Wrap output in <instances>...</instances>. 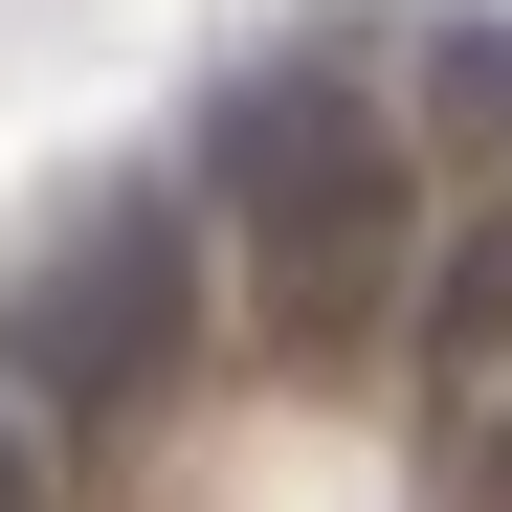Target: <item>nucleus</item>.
<instances>
[{
	"label": "nucleus",
	"mask_w": 512,
	"mask_h": 512,
	"mask_svg": "<svg viewBox=\"0 0 512 512\" xmlns=\"http://www.w3.org/2000/svg\"><path fill=\"white\" fill-rule=\"evenodd\" d=\"M423 201H446V156L401 134V90H379L334 23H312V45H245L223 90H201V223H223L268 357H357V334H401Z\"/></svg>",
	"instance_id": "1"
},
{
	"label": "nucleus",
	"mask_w": 512,
	"mask_h": 512,
	"mask_svg": "<svg viewBox=\"0 0 512 512\" xmlns=\"http://www.w3.org/2000/svg\"><path fill=\"white\" fill-rule=\"evenodd\" d=\"M201 357V179H90L0 268V401L23 423H134Z\"/></svg>",
	"instance_id": "2"
},
{
	"label": "nucleus",
	"mask_w": 512,
	"mask_h": 512,
	"mask_svg": "<svg viewBox=\"0 0 512 512\" xmlns=\"http://www.w3.org/2000/svg\"><path fill=\"white\" fill-rule=\"evenodd\" d=\"M401 357H423V401H490V379H512V179H490L468 223H423V290H401Z\"/></svg>",
	"instance_id": "3"
},
{
	"label": "nucleus",
	"mask_w": 512,
	"mask_h": 512,
	"mask_svg": "<svg viewBox=\"0 0 512 512\" xmlns=\"http://www.w3.org/2000/svg\"><path fill=\"white\" fill-rule=\"evenodd\" d=\"M379 90H401V134H423V156H512V23H423Z\"/></svg>",
	"instance_id": "4"
},
{
	"label": "nucleus",
	"mask_w": 512,
	"mask_h": 512,
	"mask_svg": "<svg viewBox=\"0 0 512 512\" xmlns=\"http://www.w3.org/2000/svg\"><path fill=\"white\" fill-rule=\"evenodd\" d=\"M468 512H512V379H490V423H468Z\"/></svg>",
	"instance_id": "5"
},
{
	"label": "nucleus",
	"mask_w": 512,
	"mask_h": 512,
	"mask_svg": "<svg viewBox=\"0 0 512 512\" xmlns=\"http://www.w3.org/2000/svg\"><path fill=\"white\" fill-rule=\"evenodd\" d=\"M0 512H45V423L23 401H0Z\"/></svg>",
	"instance_id": "6"
}]
</instances>
